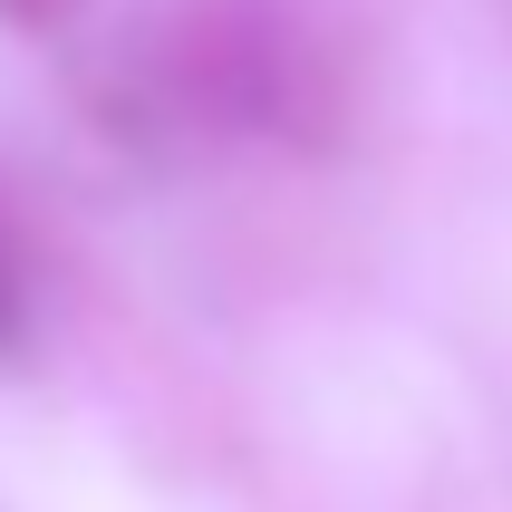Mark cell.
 I'll list each match as a JSON object with an SVG mask.
<instances>
[{
  "label": "cell",
  "instance_id": "3",
  "mask_svg": "<svg viewBox=\"0 0 512 512\" xmlns=\"http://www.w3.org/2000/svg\"><path fill=\"white\" fill-rule=\"evenodd\" d=\"M58 10H68V0H0V20H10V29H49Z\"/></svg>",
  "mask_w": 512,
  "mask_h": 512
},
{
  "label": "cell",
  "instance_id": "1",
  "mask_svg": "<svg viewBox=\"0 0 512 512\" xmlns=\"http://www.w3.org/2000/svg\"><path fill=\"white\" fill-rule=\"evenodd\" d=\"M319 97V49L281 0H184L116 78V116L145 136H300Z\"/></svg>",
  "mask_w": 512,
  "mask_h": 512
},
{
  "label": "cell",
  "instance_id": "2",
  "mask_svg": "<svg viewBox=\"0 0 512 512\" xmlns=\"http://www.w3.org/2000/svg\"><path fill=\"white\" fill-rule=\"evenodd\" d=\"M29 339V252H20V223L0 213V358Z\"/></svg>",
  "mask_w": 512,
  "mask_h": 512
}]
</instances>
